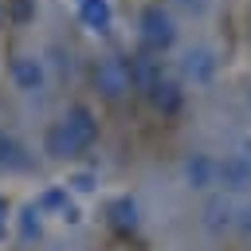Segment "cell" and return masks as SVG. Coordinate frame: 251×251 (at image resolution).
<instances>
[{"mask_svg":"<svg viewBox=\"0 0 251 251\" xmlns=\"http://www.w3.org/2000/svg\"><path fill=\"white\" fill-rule=\"evenodd\" d=\"M137 39L145 51H169L173 39H176V27H173V16L161 8V4H145L137 12Z\"/></svg>","mask_w":251,"mask_h":251,"instance_id":"6da1fadb","label":"cell"},{"mask_svg":"<svg viewBox=\"0 0 251 251\" xmlns=\"http://www.w3.org/2000/svg\"><path fill=\"white\" fill-rule=\"evenodd\" d=\"M129 63L122 59V55H106V59H98V67H94V86H98V94L102 98H122L126 90H129Z\"/></svg>","mask_w":251,"mask_h":251,"instance_id":"7a4b0ae2","label":"cell"},{"mask_svg":"<svg viewBox=\"0 0 251 251\" xmlns=\"http://www.w3.org/2000/svg\"><path fill=\"white\" fill-rule=\"evenodd\" d=\"M216 71H220V59H216L212 47H188V51L180 55V75H184L188 82H196V86L212 82Z\"/></svg>","mask_w":251,"mask_h":251,"instance_id":"3957f363","label":"cell"},{"mask_svg":"<svg viewBox=\"0 0 251 251\" xmlns=\"http://www.w3.org/2000/svg\"><path fill=\"white\" fill-rule=\"evenodd\" d=\"M59 126L67 129V137L75 141V149L82 153V149H90L94 145V137H98V122H94V114L86 110V106H71L63 118H59Z\"/></svg>","mask_w":251,"mask_h":251,"instance_id":"277c9868","label":"cell"},{"mask_svg":"<svg viewBox=\"0 0 251 251\" xmlns=\"http://www.w3.org/2000/svg\"><path fill=\"white\" fill-rule=\"evenodd\" d=\"M216 184H220L224 192H243V188H251V157L231 153V157L216 161Z\"/></svg>","mask_w":251,"mask_h":251,"instance_id":"5b68a950","label":"cell"},{"mask_svg":"<svg viewBox=\"0 0 251 251\" xmlns=\"http://www.w3.org/2000/svg\"><path fill=\"white\" fill-rule=\"evenodd\" d=\"M8 75H12V82H16V90H24V94H35V90H43V63L35 59V55H12V63H8Z\"/></svg>","mask_w":251,"mask_h":251,"instance_id":"8992f818","label":"cell"},{"mask_svg":"<svg viewBox=\"0 0 251 251\" xmlns=\"http://www.w3.org/2000/svg\"><path fill=\"white\" fill-rule=\"evenodd\" d=\"M184 180H188V188H196V192L212 188V184H216V157H212V153H192V157L184 161Z\"/></svg>","mask_w":251,"mask_h":251,"instance_id":"52a82bcc","label":"cell"},{"mask_svg":"<svg viewBox=\"0 0 251 251\" xmlns=\"http://www.w3.org/2000/svg\"><path fill=\"white\" fill-rule=\"evenodd\" d=\"M35 208H39V212H59L67 224H78V208L71 204L67 184H51V188H43V192H39V200H35Z\"/></svg>","mask_w":251,"mask_h":251,"instance_id":"ba28073f","label":"cell"},{"mask_svg":"<svg viewBox=\"0 0 251 251\" xmlns=\"http://www.w3.org/2000/svg\"><path fill=\"white\" fill-rule=\"evenodd\" d=\"M149 102L161 110V114H173V110H180V102H184V90H180V82L176 78H157L153 86H149Z\"/></svg>","mask_w":251,"mask_h":251,"instance_id":"9c48e42d","label":"cell"},{"mask_svg":"<svg viewBox=\"0 0 251 251\" xmlns=\"http://www.w3.org/2000/svg\"><path fill=\"white\" fill-rule=\"evenodd\" d=\"M75 8H78V20H82L90 31H110V24H114L110 0H75Z\"/></svg>","mask_w":251,"mask_h":251,"instance_id":"30bf717a","label":"cell"},{"mask_svg":"<svg viewBox=\"0 0 251 251\" xmlns=\"http://www.w3.org/2000/svg\"><path fill=\"white\" fill-rule=\"evenodd\" d=\"M43 153H47V157H55V161H67V157H78V149H75V141L67 137V129H63L59 122H51V126L43 129Z\"/></svg>","mask_w":251,"mask_h":251,"instance_id":"8fae6325","label":"cell"},{"mask_svg":"<svg viewBox=\"0 0 251 251\" xmlns=\"http://www.w3.org/2000/svg\"><path fill=\"white\" fill-rule=\"evenodd\" d=\"M106 216H110V224L118 231H133L137 227V200L133 196H114L106 204Z\"/></svg>","mask_w":251,"mask_h":251,"instance_id":"7c38bea8","label":"cell"},{"mask_svg":"<svg viewBox=\"0 0 251 251\" xmlns=\"http://www.w3.org/2000/svg\"><path fill=\"white\" fill-rule=\"evenodd\" d=\"M235 224V208L224 200V196H212L208 204H204V227L208 231H224V227H231Z\"/></svg>","mask_w":251,"mask_h":251,"instance_id":"4fadbf2b","label":"cell"},{"mask_svg":"<svg viewBox=\"0 0 251 251\" xmlns=\"http://www.w3.org/2000/svg\"><path fill=\"white\" fill-rule=\"evenodd\" d=\"M27 161H24V149L0 129V169H24Z\"/></svg>","mask_w":251,"mask_h":251,"instance_id":"5bb4252c","label":"cell"},{"mask_svg":"<svg viewBox=\"0 0 251 251\" xmlns=\"http://www.w3.org/2000/svg\"><path fill=\"white\" fill-rule=\"evenodd\" d=\"M39 227H43V212H39L35 204H27V208L20 212V235L31 239V235H39Z\"/></svg>","mask_w":251,"mask_h":251,"instance_id":"9a60e30c","label":"cell"},{"mask_svg":"<svg viewBox=\"0 0 251 251\" xmlns=\"http://www.w3.org/2000/svg\"><path fill=\"white\" fill-rule=\"evenodd\" d=\"M8 16H12L16 24H27V20L35 16V0H8Z\"/></svg>","mask_w":251,"mask_h":251,"instance_id":"2e32d148","label":"cell"},{"mask_svg":"<svg viewBox=\"0 0 251 251\" xmlns=\"http://www.w3.org/2000/svg\"><path fill=\"white\" fill-rule=\"evenodd\" d=\"M231 227H239L247 239H251V204H243V208H235V224Z\"/></svg>","mask_w":251,"mask_h":251,"instance_id":"e0dca14e","label":"cell"},{"mask_svg":"<svg viewBox=\"0 0 251 251\" xmlns=\"http://www.w3.org/2000/svg\"><path fill=\"white\" fill-rule=\"evenodd\" d=\"M176 4H180V8H188V12H196V16H200V12H208V0H176Z\"/></svg>","mask_w":251,"mask_h":251,"instance_id":"ac0fdd59","label":"cell"},{"mask_svg":"<svg viewBox=\"0 0 251 251\" xmlns=\"http://www.w3.org/2000/svg\"><path fill=\"white\" fill-rule=\"evenodd\" d=\"M247 110H251V90H247Z\"/></svg>","mask_w":251,"mask_h":251,"instance_id":"d6986e66","label":"cell"},{"mask_svg":"<svg viewBox=\"0 0 251 251\" xmlns=\"http://www.w3.org/2000/svg\"><path fill=\"white\" fill-rule=\"evenodd\" d=\"M0 20H4V8H0Z\"/></svg>","mask_w":251,"mask_h":251,"instance_id":"ffe728a7","label":"cell"}]
</instances>
